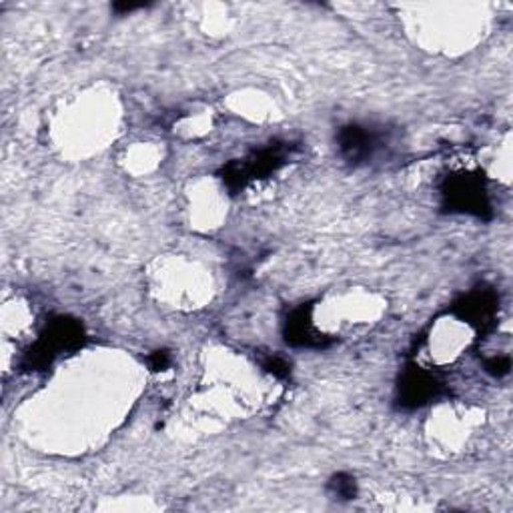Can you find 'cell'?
I'll return each instance as SVG.
<instances>
[{
    "instance_id": "obj_6",
    "label": "cell",
    "mask_w": 513,
    "mask_h": 513,
    "mask_svg": "<svg viewBox=\"0 0 513 513\" xmlns=\"http://www.w3.org/2000/svg\"><path fill=\"white\" fill-rule=\"evenodd\" d=\"M151 361H153V370L154 371H163L164 367L169 365V357H167V353H154Z\"/></svg>"
},
{
    "instance_id": "obj_4",
    "label": "cell",
    "mask_w": 513,
    "mask_h": 513,
    "mask_svg": "<svg viewBox=\"0 0 513 513\" xmlns=\"http://www.w3.org/2000/svg\"><path fill=\"white\" fill-rule=\"evenodd\" d=\"M339 147L350 161H363L375 149V134L361 127H347L339 134Z\"/></svg>"
},
{
    "instance_id": "obj_2",
    "label": "cell",
    "mask_w": 513,
    "mask_h": 513,
    "mask_svg": "<svg viewBox=\"0 0 513 513\" xmlns=\"http://www.w3.org/2000/svg\"><path fill=\"white\" fill-rule=\"evenodd\" d=\"M498 299L493 291H476L463 299L461 303L455 305V313H458L463 321L473 323V325H488L493 313H496Z\"/></svg>"
},
{
    "instance_id": "obj_5",
    "label": "cell",
    "mask_w": 513,
    "mask_h": 513,
    "mask_svg": "<svg viewBox=\"0 0 513 513\" xmlns=\"http://www.w3.org/2000/svg\"><path fill=\"white\" fill-rule=\"evenodd\" d=\"M265 370L269 373H273L275 377H285L289 373V365L283 360H279V357H273V360H269L265 363Z\"/></svg>"
},
{
    "instance_id": "obj_3",
    "label": "cell",
    "mask_w": 513,
    "mask_h": 513,
    "mask_svg": "<svg viewBox=\"0 0 513 513\" xmlns=\"http://www.w3.org/2000/svg\"><path fill=\"white\" fill-rule=\"evenodd\" d=\"M438 381L421 370H411L405 373L400 387L401 401L403 405H409V408H418V405L429 401L431 397L438 395Z\"/></svg>"
},
{
    "instance_id": "obj_1",
    "label": "cell",
    "mask_w": 513,
    "mask_h": 513,
    "mask_svg": "<svg viewBox=\"0 0 513 513\" xmlns=\"http://www.w3.org/2000/svg\"><path fill=\"white\" fill-rule=\"evenodd\" d=\"M445 197H448V202L451 207L466 212H473V215L479 217H483V212L489 209L483 185L473 177H461L451 181Z\"/></svg>"
}]
</instances>
